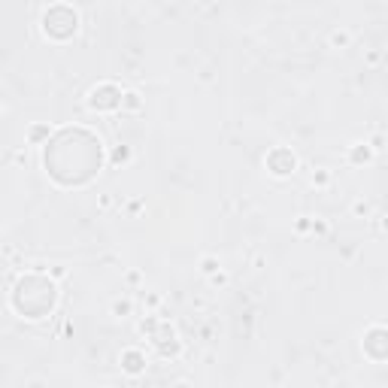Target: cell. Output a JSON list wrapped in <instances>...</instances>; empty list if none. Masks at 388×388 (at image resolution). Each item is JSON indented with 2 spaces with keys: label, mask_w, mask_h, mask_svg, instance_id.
<instances>
[{
  "label": "cell",
  "mask_w": 388,
  "mask_h": 388,
  "mask_svg": "<svg viewBox=\"0 0 388 388\" xmlns=\"http://www.w3.org/2000/svg\"><path fill=\"white\" fill-rule=\"evenodd\" d=\"M121 88L118 85H110V82H103V85H97L94 91H91V97H88V107L91 110H97V112H107V110H121Z\"/></svg>",
  "instance_id": "obj_1"
},
{
  "label": "cell",
  "mask_w": 388,
  "mask_h": 388,
  "mask_svg": "<svg viewBox=\"0 0 388 388\" xmlns=\"http://www.w3.org/2000/svg\"><path fill=\"white\" fill-rule=\"evenodd\" d=\"M267 167H270L273 176H291L294 167H297V158L288 149H276V152L267 155Z\"/></svg>",
  "instance_id": "obj_2"
},
{
  "label": "cell",
  "mask_w": 388,
  "mask_h": 388,
  "mask_svg": "<svg viewBox=\"0 0 388 388\" xmlns=\"http://www.w3.org/2000/svg\"><path fill=\"white\" fill-rule=\"evenodd\" d=\"M146 367V355L143 352H137V349H128V352H121V370L131 376H137L139 370Z\"/></svg>",
  "instance_id": "obj_3"
},
{
  "label": "cell",
  "mask_w": 388,
  "mask_h": 388,
  "mask_svg": "<svg viewBox=\"0 0 388 388\" xmlns=\"http://www.w3.org/2000/svg\"><path fill=\"white\" fill-rule=\"evenodd\" d=\"M370 158H373V146H370V143H355L349 149V161L352 164H367Z\"/></svg>",
  "instance_id": "obj_4"
},
{
  "label": "cell",
  "mask_w": 388,
  "mask_h": 388,
  "mask_svg": "<svg viewBox=\"0 0 388 388\" xmlns=\"http://www.w3.org/2000/svg\"><path fill=\"white\" fill-rule=\"evenodd\" d=\"M328 43H331V49H349L352 46V33L349 30H333L328 37Z\"/></svg>",
  "instance_id": "obj_5"
},
{
  "label": "cell",
  "mask_w": 388,
  "mask_h": 388,
  "mask_svg": "<svg viewBox=\"0 0 388 388\" xmlns=\"http://www.w3.org/2000/svg\"><path fill=\"white\" fill-rule=\"evenodd\" d=\"M139 107H143V100H139L137 91H125V94H121V110H125V112H137Z\"/></svg>",
  "instance_id": "obj_6"
},
{
  "label": "cell",
  "mask_w": 388,
  "mask_h": 388,
  "mask_svg": "<svg viewBox=\"0 0 388 388\" xmlns=\"http://www.w3.org/2000/svg\"><path fill=\"white\" fill-rule=\"evenodd\" d=\"M219 270H222V261H219V258L206 255V258L200 261V273H203V276H213V273H219Z\"/></svg>",
  "instance_id": "obj_7"
},
{
  "label": "cell",
  "mask_w": 388,
  "mask_h": 388,
  "mask_svg": "<svg viewBox=\"0 0 388 388\" xmlns=\"http://www.w3.org/2000/svg\"><path fill=\"white\" fill-rule=\"evenodd\" d=\"M49 131H52V128H46V125H33V128L28 131V139H30L33 146H37V143H40L43 137H49Z\"/></svg>",
  "instance_id": "obj_8"
},
{
  "label": "cell",
  "mask_w": 388,
  "mask_h": 388,
  "mask_svg": "<svg viewBox=\"0 0 388 388\" xmlns=\"http://www.w3.org/2000/svg\"><path fill=\"white\" fill-rule=\"evenodd\" d=\"M131 309H134L131 301H115V304H112V315H121V319H125V315H131Z\"/></svg>",
  "instance_id": "obj_9"
},
{
  "label": "cell",
  "mask_w": 388,
  "mask_h": 388,
  "mask_svg": "<svg viewBox=\"0 0 388 388\" xmlns=\"http://www.w3.org/2000/svg\"><path fill=\"white\" fill-rule=\"evenodd\" d=\"M128 161H131V149L128 146H118L112 152V164H128Z\"/></svg>",
  "instance_id": "obj_10"
},
{
  "label": "cell",
  "mask_w": 388,
  "mask_h": 388,
  "mask_svg": "<svg viewBox=\"0 0 388 388\" xmlns=\"http://www.w3.org/2000/svg\"><path fill=\"white\" fill-rule=\"evenodd\" d=\"M328 182H331V173H328V170H315V173H312V185H315V188H325Z\"/></svg>",
  "instance_id": "obj_11"
},
{
  "label": "cell",
  "mask_w": 388,
  "mask_h": 388,
  "mask_svg": "<svg viewBox=\"0 0 388 388\" xmlns=\"http://www.w3.org/2000/svg\"><path fill=\"white\" fill-rule=\"evenodd\" d=\"M352 213H355L358 219H364V216L373 213V209H370V203H367V200H355V203H352Z\"/></svg>",
  "instance_id": "obj_12"
},
{
  "label": "cell",
  "mask_w": 388,
  "mask_h": 388,
  "mask_svg": "<svg viewBox=\"0 0 388 388\" xmlns=\"http://www.w3.org/2000/svg\"><path fill=\"white\" fill-rule=\"evenodd\" d=\"M143 304H146V306H149V309H155V306H158V304H161V297H158V294H155V291H149V294H143Z\"/></svg>",
  "instance_id": "obj_13"
},
{
  "label": "cell",
  "mask_w": 388,
  "mask_h": 388,
  "mask_svg": "<svg viewBox=\"0 0 388 388\" xmlns=\"http://www.w3.org/2000/svg\"><path fill=\"white\" fill-rule=\"evenodd\" d=\"M294 227H297V234H306V231H312V222L304 216V219H297V224H294Z\"/></svg>",
  "instance_id": "obj_14"
},
{
  "label": "cell",
  "mask_w": 388,
  "mask_h": 388,
  "mask_svg": "<svg viewBox=\"0 0 388 388\" xmlns=\"http://www.w3.org/2000/svg\"><path fill=\"white\" fill-rule=\"evenodd\" d=\"M370 146H373V152H382L385 149V134H376L373 139H370Z\"/></svg>",
  "instance_id": "obj_15"
},
{
  "label": "cell",
  "mask_w": 388,
  "mask_h": 388,
  "mask_svg": "<svg viewBox=\"0 0 388 388\" xmlns=\"http://www.w3.org/2000/svg\"><path fill=\"white\" fill-rule=\"evenodd\" d=\"M209 282H213V285H227V273H224V270H219V273L209 276Z\"/></svg>",
  "instance_id": "obj_16"
},
{
  "label": "cell",
  "mask_w": 388,
  "mask_h": 388,
  "mask_svg": "<svg viewBox=\"0 0 388 388\" xmlns=\"http://www.w3.org/2000/svg\"><path fill=\"white\" fill-rule=\"evenodd\" d=\"M312 231H315V234H325L328 224H325V222H312Z\"/></svg>",
  "instance_id": "obj_17"
},
{
  "label": "cell",
  "mask_w": 388,
  "mask_h": 388,
  "mask_svg": "<svg viewBox=\"0 0 388 388\" xmlns=\"http://www.w3.org/2000/svg\"><path fill=\"white\" fill-rule=\"evenodd\" d=\"M367 64L376 67V64H379V52H370V55H367Z\"/></svg>",
  "instance_id": "obj_18"
},
{
  "label": "cell",
  "mask_w": 388,
  "mask_h": 388,
  "mask_svg": "<svg viewBox=\"0 0 388 388\" xmlns=\"http://www.w3.org/2000/svg\"><path fill=\"white\" fill-rule=\"evenodd\" d=\"M379 231H382V234H388V216H382V219H379Z\"/></svg>",
  "instance_id": "obj_19"
}]
</instances>
